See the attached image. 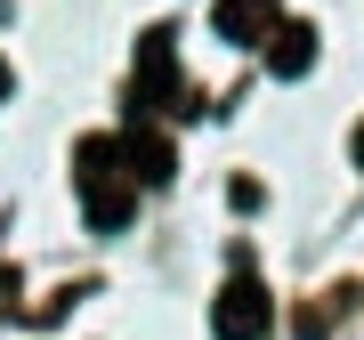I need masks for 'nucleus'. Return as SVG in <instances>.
I'll list each match as a JSON object with an SVG mask.
<instances>
[{
    "mask_svg": "<svg viewBox=\"0 0 364 340\" xmlns=\"http://www.w3.org/2000/svg\"><path fill=\"white\" fill-rule=\"evenodd\" d=\"M73 179H81V211H90V227H130V211H138V186H130V170H122L114 138H81V154H73Z\"/></svg>",
    "mask_w": 364,
    "mask_h": 340,
    "instance_id": "obj_1",
    "label": "nucleus"
},
{
    "mask_svg": "<svg viewBox=\"0 0 364 340\" xmlns=\"http://www.w3.org/2000/svg\"><path fill=\"white\" fill-rule=\"evenodd\" d=\"M267 324H275V308H267L259 275H227L219 308H210V332L219 340H267Z\"/></svg>",
    "mask_w": 364,
    "mask_h": 340,
    "instance_id": "obj_2",
    "label": "nucleus"
},
{
    "mask_svg": "<svg viewBox=\"0 0 364 340\" xmlns=\"http://www.w3.org/2000/svg\"><path fill=\"white\" fill-rule=\"evenodd\" d=\"M178 90V33H146L138 41V90H130V122H154V105Z\"/></svg>",
    "mask_w": 364,
    "mask_h": 340,
    "instance_id": "obj_3",
    "label": "nucleus"
},
{
    "mask_svg": "<svg viewBox=\"0 0 364 340\" xmlns=\"http://www.w3.org/2000/svg\"><path fill=\"white\" fill-rule=\"evenodd\" d=\"M122 170H130V186H170L178 179V146H170V130H154V122H130V130L114 138Z\"/></svg>",
    "mask_w": 364,
    "mask_h": 340,
    "instance_id": "obj_4",
    "label": "nucleus"
},
{
    "mask_svg": "<svg viewBox=\"0 0 364 340\" xmlns=\"http://www.w3.org/2000/svg\"><path fill=\"white\" fill-rule=\"evenodd\" d=\"M210 25H219V41H235V49H267L275 25H284V9H275V0H219Z\"/></svg>",
    "mask_w": 364,
    "mask_h": 340,
    "instance_id": "obj_5",
    "label": "nucleus"
},
{
    "mask_svg": "<svg viewBox=\"0 0 364 340\" xmlns=\"http://www.w3.org/2000/svg\"><path fill=\"white\" fill-rule=\"evenodd\" d=\"M308 65H316V33H308V25H275V41H267V73H275V81H299Z\"/></svg>",
    "mask_w": 364,
    "mask_h": 340,
    "instance_id": "obj_6",
    "label": "nucleus"
},
{
    "mask_svg": "<svg viewBox=\"0 0 364 340\" xmlns=\"http://www.w3.org/2000/svg\"><path fill=\"white\" fill-rule=\"evenodd\" d=\"M227 203H235V211H259L267 195H259V179H235V186H227Z\"/></svg>",
    "mask_w": 364,
    "mask_h": 340,
    "instance_id": "obj_7",
    "label": "nucleus"
},
{
    "mask_svg": "<svg viewBox=\"0 0 364 340\" xmlns=\"http://www.w3.org/2000/svg\"><path fill=\"white\" fill-rule=\"evenodd\" d=\"M0 97H9V57H0Z\"/></svg>",
    "mask_w": 364,
    "mask_h": 340,
    "instance_id": "obj_8",
    "label": "nucleus"
},
{
    "mask_svg": "<svg viewBox=\"0 0 364 340\" xmlns=\"http://www.w3.org/2000/svg\"><path fill=\"white\" fill-rule=\"evenodd\" d=\"M356 162H364V130H356Z\"/></svg>",
    "mask_w": 364,
    "mask_h": 340,
    "instance_id": "obj_9",
    "label": "nucleus"
}]
</instances>
